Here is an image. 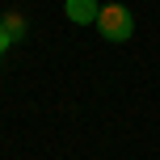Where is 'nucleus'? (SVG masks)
Wrapping results in <instances>:
<instances>
[{"instance_id":"1","label":"nucleus","mask_w":160,"mask_h":160,"mask_svg":"<svg viewBox=\"0 0 160 160\" xmlns=\"http://www.w3.org/2000/svg\"><path fill=\"white\" fill-rule=\"evenodd\" d=\"M93 25L101 30L105 42H127L131 34H135V13H131L127 4H101Z\"/></svg>"},{"instance_id":"2","label":"nucleus","mask_w":160,"mask_h":160,"mask_svg":"<svg viewBox=\"0 0 160 160\" xmlns=\"http://www.w3.org/2000/svg\"><path fill=\"white\" fill-rule=\"evenodd\" d=\"M97 0H68L63 4V13H68V21H76V25H93L97 21Z\"/></svg>"},{"instance_id":"3","label":"nucleus","mask_w":160,"mask_h":160,"mask_svg":"<svg viewBox=\"0 0 160 160\" xmlns=\"http://www.w3.org/2000/svg\"><path fill=\"white\" fill-rule=\"evenodd\" d=\"M0 30H4L13 42H17V38H25V17H21V13H8L4 21H0Z\"/></svg>"},{"instance_id":"4","label":"nucleus","mask_w":160,"mask_h":160,"mask_svg":"<svg viewBox=\"0 0 160 160\" xmlns=\"http://www.w3.org/2000/svg\"><path fill=\"white\" fill-rule=\"evenodd\" d=\"M8 47H13V38H8L4 30H0V59H4V51H8Z\"/></svg>"}]
</instances>
